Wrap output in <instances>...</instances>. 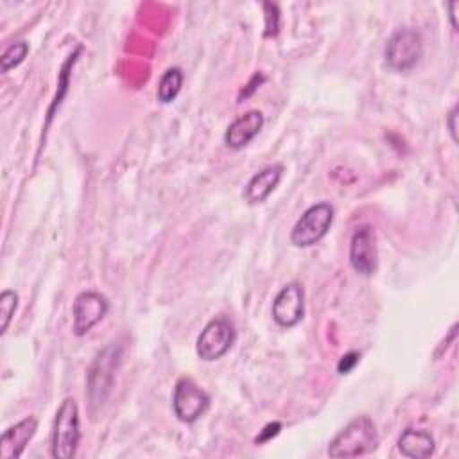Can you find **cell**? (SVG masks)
Instances as JSON below:
<instances>
[{
    "mask_svg": "<svg viewBox=\"0 0 459 459\" xmlns=\"http://www.w3.org/2000/svg\"><path fill=\"white\" fill-rule=\"evenodd\" d=\"M124 346L120 341L108 342L102 350H99L88 368L86 373V398L88 411L95 418L97 412L104 407L115 382L117 369L122 360Z\"/></svg>",
    "mask_w": 459,
    "mask_h": 459,
    "instance_id": "1",
    "label": "cell"
},
{
    "mask_svg": "<svg viewBox=\"0 0 459 459\" xmlns=\"http://www.w3.org/2000/svg\"><path fill=\"white\" fill-rule=\"evenodd\" d=\"M378 432L375 421L362 414L353 418L328 445L330 457H359L377 450Z\"/></svg>",
    "mask_w": 459,
    "mask_h": 459,
    "instance_id": "2",
    "label": "cell"
},
{
    "mask_svg": "<svg viewBox=\"0 0 459 459\" xmlns=\"http://www.w3.org/2000/svg\"><path fill=\"white\" fill-rule=\"evenodd\" d=\"M81 439V425H79V407L74 398H65L56 411L54 427H52V441H50V455L56 459H72L75 455L77 445Z\"/></svg>",
    "mask_w": 459,
    "mask_h": 459,
    "instance_id": "3",
    "label": "cell"
},
{
    "mask_svg": "<svg viewBox=\"0 0 459 459\" xmlns=\"http://www.w3.org/2000/svg\"><path fill=\"white\" fill-rule=\"evenodd\" d=\"M423 54V39L416 29H396L384 48V61L394 72L412 70Z\"/></svg>",
    "mask_w": 459,
    "mask_h": 459,
    "instance_id": "4",
    "label": "cell"
},
{
    "mask_svg": "<svg viewBox=\"0 0 459 459\" xmlns=\"http://www.w3.org/2000/svg\"><path fill=\"white\" fill-rule=\"evenodd\" d=\"M333 206L330 203H317L308 206L290 230V244L296 247H312L332 228Z\"/></svg>",
    "mask_w": 459,
    "mask_h": 459,
    "instance_id": "5",
    "label": "cell"
},
{
    "mask_svg": "<svg viewBox=\"0 0 459 459\" xmlns=\"http://www.w3.org/2000/svg\"><path fill=\"white\" fill-rule=\"evenodd\" d=\"M237 339L235 326L226 317H215L206 323L195 341V353L204 362H213L224 357Z\"/></svg>",
    "mask_w": 459,
    "mask_h": 459,
    "instance_id": "6",
    "label": "cell"
},
{
    "mask_svg": "<svg viewBox=\"0 0 459 459\" xmlns=\"http://www.w3.org/2000/svg\"><path fill=\"white\" fill-rule=\"evenodd\" d=\"M210 407V394L201 389L190 377H183L176 382L172 409L179 421L194 423L197 421Z\"/></svg>",
    "mask_w": 459,
    "mask_h": 459,
    "instance_id": "7",
    "label": "cell"
},
{
    "mask_svg": "<svg viewBox=\"0 0 459 459\" xmlns=\"http://www.w3.org/2000/svg\"><path fill=\"white\" fill-rule=\"evenodd\" d=\"M109 310L108 298L97 290H82L72 305V332L75 337L86 335Z\"/></svg>",
    "mask_w": 459,
    "mask_h": 459,
    "instance_id": "8",
    "label": "cell"
},
{
    "mask_svg": "<svg viewBox=\"0 0 459 459\" xmlns=\"http://www.w3.org/2000/svg\"><path fill=\"white\" fill-rule=\"evenodd\" d=\"M350 265L360 276H371L378 265L377 237L369 224L359 226L350 240Z\"/></svg>",
    "mask_w": 459,
    "mask_h": 459,
    "instance_id": "9",
    "label": "cell"
},
{
    "mask_svg": "<svg viewBox=\"0 0 459 459\" xmlns=\"http://www.w3.org/2000/svg\"><path fill=\"white\" fill-rule=\"evenodd\" d=\"M273 319L281 328L296 326L305 314V292L298 281H290L280 289L271 307Z\"/></svg>",
    "mask_w": 459,
    "mask_h": 459,
    "instance_id": "10",
    "label": "cell"
},
{
    "mask_svg": "<svg viewBox=\"0 0 459 459\" xmlns=\"http://www.w3.org/2000/svg\"><path fill=\"white\" fill-rule=\"evenodd\" d=\"M264 127V115L258 109H251L246 111L244 115L237 117L224 133V143L233 149V151H240L244 149Z\"/></svg>",
    "mask_w": 459,
    "mask_h": 459,
    "instance_id": "11",
    "label": "cell"
},
{
    "mask_svg": "<svg viewBox=\"0 0 459 459\" xmlns=\"http://www.w3.org/2000/svg\"><path fill=\"white\" fill-rule=\"evenodd\" d=\"M38 429V420L32 416H27L20 420L18 423L11 425L9 429L4 430L2 439H0V457L2 459H18L32 436L36 434Z\"/></svg>",
    "mask_w": 459,
    "mask_h": 459,
    "instance_id": "12",
    "label": "cell"
},
{
    "mask_svg": "<svg viewBox=\"0 0 459 459\" xmlns=\"http://www.w3.org/2000/svg\"><path fill=\"white\" fill-rule=\"evenodd\" d=\"M281 176H283V165L280 163L269 165L260 172H256L244 188V199L247 201V204L264 203L274 192Z\"/></svg>",
    "mask_w": 459,
    "mask_h": 459,
    "instance_id": "13",
    "label": "cell"
},
{
    "mask_svg": "<svg viewBox=\"0 0 459 459\" xmlns=\"http://www.w3.org/2000/svg\"><path fill=\"white\" fill-rule=\"evenodd\" d=\"M402 455L411 459H425L434 454L436 443L430 432L418 429H405L396 443Z\"/></svg>",
    "mask_w": 459,
    "mask_h": 459,
    "instance_id": "14",
    "label": "cell"
},
{
    "mask_svg": "<svg viewBox=\"0 0 459 459\" xmlns=\"http://www.w3.org/2000/svg\"><path fill=\"white\" fill-rule=\"evenodd\" d=\"M183 86V70L179 66H172V68H167L161 77H160V82H158V90H156V97L161 104H169L172 102L179 90Z\"/></svg>",
    "mask_w": 459,
    "mask_h": 459,
    "instance_id": "15",
    "label": "cell"
},
{
    "mask_svg": "<svg viewBox=\"0 0 459 459\" xmlns=\"http://www.w3.org/2000/svg\"><path fill=\"white\" fill-rule=\"evenodd\" d=\"M29 54V43L27 41H14L11 43L4 54L0 56V70L2 74H7L11 68H16Z\"/></svg>",
    "mask_w": 459,
    "mask_h": 459,
    "instance_id": "16",
    "label": "cell"
},
{
    "mask_svg": "<svg viewBox=\"0 0 459 459\" xmlns=\"http://www.w3.org/2000/svg\"><path fill=\"white\" fill-rule=\"evenodd\" d=\"M16 308H18V294L9 289L4 290L0 294V335L7 332Z\"/></svg>",
    "mask_w": 459,
    "mask_h": 459,
    "instance_id": "17",
    "label": "cell"
},
{
    "mask_svg": "<svg viewBox=\"0 0 459 459\" xmlns=\"http://www.w3.org/2000/svg\"><path fill=\"white\" fill-rule=\"evenodd\" d=\"M262 7H264V11H265V32H264V36H265V38L276 36V34H278V27H280V11H278V5H276V4H271V2H265Z\"/></svg>",
    "mask_w": 459,
    "mask_h": 459,
    "instance_id": "18",
    "label": "cell"
},
{
    "mask_svg": "<svg viewBox=\"0 0 459 459\" xmlns=\"http://www.w3.org/2000/svg\"><path fill=\"white\" fill-rule=\"evenodd\" d=\"M360 360V353L359 351H348L341 357L339 364H337V373L339 375H348Z\"/></svg>",
    "mask_w": 459,
    "mask_h": 459,
    "instance_id": "19",
    "label": "cell"
},
{
    "mask_svg": "<svg viewBox=\"0 0 459 459\" xmlns=\"http://www.w3.org/2000/svg\"><path fill=\"white\" fill-rule=\"evenodd\" d=\"M280 429H281V423H280V421H274V423H267V425L262 429V432L256 436L255 443H264V441H269L271 437H274V436L280 432Z\"/></svg>",
    "mask_w": 459,
    "mask_h": 459,
    "instance_id": "20",
    "label": "cell"
},
{
    "mask_svg": "<svg viewBox=\"0 0 459 459\" xmlns=\"http://www.w3.org/2000/svg\"><path fill=\"white\" fill-rule=\"evenodd\" d=\"M457 113H459V106L454 104L446 115V127H448V133L454 142H457V117H459Z\"/></svg>",
    "mask_w": 459,
    "mask_h": 459,
    "instance_id": "21",
    "label": "cell"
},
{
    "mask_svg": "<svg viewBox=\"0 0 459 459\" xmlns=\"http://www.w3.org/2000/svg\"><path fill=\"white\" fill-rule=\"evenodd\" d=\"M264 81H265V75H262V74H255V75H253V79H251V81H249V84H247L249 88H247V90H244V93H242V95H244V97L251 95V93H253V91H255V90H256Z\"/></svg>",
    "mask_w": 459,
    "mask_h": 459,
    "instance_id": "22",
    "label": "cell"
},
{
    "mask_svg": "<svg viewBox=\"0 0 459 459\" xmlns=\"http://www.w3.org/2000/svg\"><path fill=\"white\" fill-rule=\"evenodd\" d=\"M448 9H450V23H452V29L454 30H457V20H455V16H457V9H459V2H452V4H448Z\"/></svg>",
    "mask_w": 459,
    "mask_h": 459,
    "instance_id": "23",
    "label": "cell"
}]
</instances>
